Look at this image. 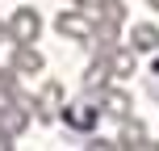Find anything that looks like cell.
Wrapping results in <instances>:
<instances>
[{"label": "cell", "instance_id": "obj_1", "mask_svg": "<svg viewBox=\"0 0 159 151\" xmlns=\"http://www.w3.org/2000/svg\"><path fill=\"white\" fill-rule=\"evenodd\" d=\"M30 122H34V97L30 92H17V97H8V101H0V130H4V134L21 139L25 130H30Z\"/></svg>", "mask_w": 159, "mask_h": 151}, {"label": "cell", "instance_id": "obj_2", "mask_svg": "<svg viewBox=\"0 0 159 151\" xmlns=\"http://www.w3.org/2000/svg\"><path fill=\"white\" fill-rule=\"evenodd\" d=\"M101 118H105V113H101V101H96L92 92H84L80 101L63 105V118H59V122H67V126H71L75 134H92Z\"/></svg>", "mask_w": 159, "mask_h": 151}, {"label": "cell", "instance_id": "obj_3", "mask_svg": "<svg viewBox=\"0 0 159 151\" xmlns=\"http://www.w3.org/2000/svg\"><path fill=\"white\" fill-rule=\"evenodd\" d=\"M63 105H67V92L59 80H42L38 97H34V118L42 122V126H55L59 118H63Z\"/></svg>", "mask_w": 159, "mask_h": 151}, {"label": "cell", "instance_id": "obj_4", "mask_svg": "<svg viewBox=\"0 0 159 151\" xmlns=\"http://www.w3.org/2000/svg\"><path fill=\"white\" fill-rule=\"evenodd\" d=\"M92 17L84 13V8H63V13L55 17V34H63V38H71V42H92Z\"/></svg>", "mask_w": 159, "mask_h": 151}, {"label": "cell", "instance_id": "obj_5", "mask_svg": "<svg viewBox=\"0 0 159 151\" xmlns=\"http://www.w3.org/2000/svg\"><path fill=\"white\" fill-rule=\"evenodd\" d=\"M4 25H8V42H38V34H42L38 8H13V17Z\"/></svg>", "mask_w": 159, "mask_h": 151}, {"label": "cell", "instance_id": "obj_6", "mask_svg": "<svg viewBox=\"0 0 159 151\" xmlns=\"http://www.w3.org/2000/svg\"><path fill=\"white\" fill-rule=\"evenodd\" d=\"M96 101H101V113H109L113 122H121V118H130V113H134V101H130L126 88H117V80H113V84H105L101 92H96Z\"/></svg>", "mask_w": 159, "mask_h": 151}, {"label": "cell", "instance_id": "obj_7", "mask_svg": "<svg viewBox=\"0 0 159 151\" xmlns=\"http://www.w3.org/2000/svg\"><path fill=\"white\" fill-rule=\"evenodd\" d=\"M117 147H159L155 139H151V130H147V122H138L134 113H130V118H121L117 122Z\"/></svg>", "mask_w": 159, "mask_h": 151}, {"label": "cell", "instance_id": "obj_8", "mask_svg": "<svg viewBox=\"0 0 159 151\" xmlns=\"http://www.w3.org/2000/svg\"><path fill=\"white\" fill-rule=\"evenodd\" d=\"M13 67H17V76H42L46 59L34 42H13Z\"/></svg>", "mask_w": 159, "mask_h": 151}, {"label": "cell", "instance_id": "obj_9", "mask_svg": "<svg viewBox=\"0 0 159 151\" xmlns=\"http://www.w3.org/2000/svg\"><path fill=\"white\" fill-rule=\"evenodd\" d=\"M109 72H113V80H121V84L138 72V50L130 46V42H126V46L117 42V46L109 50Z\"/></svg>", "mask_w": 159, "mask_h": 151}, {"label": "cell", "instance_id": "obj_10", "mask_svg": "<svg viewBox=\"0 0 159 151\" xmlns=\"http://www.w3.org/2000/svg\"><path fill=\"white\" fill-rule=\"evenodd\" d=\"M75 8H84L92 21H126V4L121 0H75Z\"/></svg>", "mask_w": 159, "mask_h": 151}, {"label": "cell", "instance_id": "obj_11", "mask_svg": "<svg viewBox=\"0 0 159 151\" xmlns=\"http://www.w3.org/2000/svg\"><path fill=\"white\" fill-rule=\"evenodd\" d=\"M105 84H113V72H109V55H92V63L84 67V92H101Z\"/></svg>", "mask_w": 159, "mask_h": 151}, {"label": "cell", "instance_id": "obj_12", "mask_svg": "<svg viewBox=\"0 0 159 151\" xmlns=\"http://www.w3.org/2000/svg\"><path fill=\"white\" fill-rule=\"evenodd\" d=\"M130 46H134L138 55H155L159 50V25L155 21H138L134 30H130Z\"/></svg>", "mask_w": 159, "mask_h": 151}, {"label": "cell", "instance_id": "obj_13", "mask_svg": "<svg viewBox=\"0 0 159 151\" xmlns=\"http://www.w3.org/2000/svg\"><path fill=\"white\" fill-rule=\"evenodd\" d=\"M17 92H21V80H17V67L8 63V67H0V101H8Z\"/></svg>", "mask_w": 159, "mask_h": 151}, {"label": "cell", "instance_id": "obj_14", "mask_svg": "<svg viewBox=\"0 0 159 151\" xmlns=\"http://www.w3.org/2000/svg\"><path fill=\"white\" fill-rule=\"evenodd\" d=\"M147 92H151V101H159V50H155L151 72H147Z\"/></svg>", "mask_w": 159, "mask_h": 151}, {"label": "cell", "instance_id": "obj_15", "mask_svg": "<svg viewBox=\"0 0 159 151\" xmlns=\"http://www.w3.org/2000/svg\"><path fill=\"white\" fill-rule=\"evenodd\" d=\"M84 147H92V151H109V147H117V139H105V134H96V130H92Z\"/></svg>", "mask_w": 159, "mask_h": 151}, {"label": "cell", "instance_id": "obj_16", "mask_svg": "<svg viewBox=\"0 0 159 151\" xmlns=\"http://www.w3.org/2000/svg\"><path fill=\"white\" fill-rule=\"evenodd\" d=\"M13 147H17V139H13V134H4V130H0V151H13Z\"/></svg>", "mask_w": 159, "mask_h": 151}, {"label": "cell", "instance_id": "obj_17", "mask_svg": "<svg viewBox=\"0 0 159 151\" xmlns=\"http://www.w3.org/2000/svg\"><path fill=\"white\" fill-rule=\"evenodd\" d=\"M0 42H8V25L4 21H0Z\"/></svg>", "mask_w": 159, "mask_h": 151}, {"label": "cell", "instance_id": "obj_18", "mask_svg": "<svg viewBox=\"0 0 159 151\" xmlns=\"http://www.w3.org/2000/svg\"><path fill=\"white\" fill-rule=\"evenodd\" d=\"M147 4H151V8H155V13H159V0H147Z\"/></svg>", "mask_w": 159, "mask_h": 151}]
</instances>
